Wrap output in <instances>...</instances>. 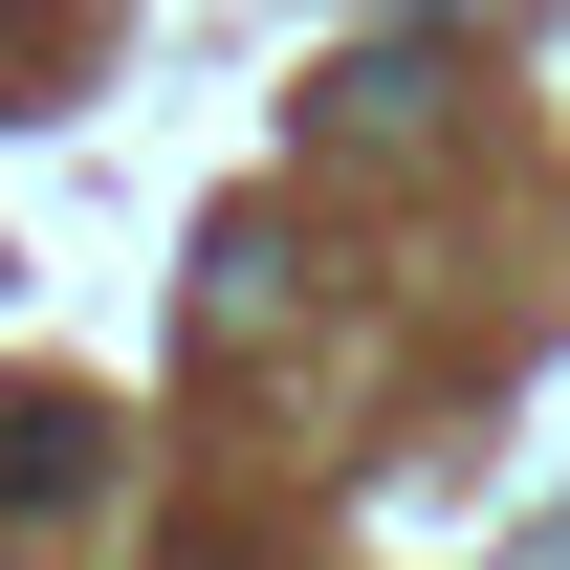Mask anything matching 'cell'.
I'll return each mask as SVG.
<instances>
[{
  "instance_id": "obj_1",
  "label": "cell",
  "mask_w": 570,
  "mask_h": 570,
  "mask_svg": "<svg viewBox=\"0 0 570 570\" xmlns=\"http://www.w3.org/2000/svg\"><path fill=\"white\" fill-rule=\"evenodd\" d=\"M88 461H110V439H88L67 395H22V417H0V504H22V527H45V504H88Z\"/></svg>"
}]
</instances>
